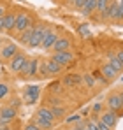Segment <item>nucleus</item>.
Returning a JSON list of instances; mask_svg holds the SVG:
<instances>
[{
    "label": "nucleus",
    "mask_w": 123,
    "mask_h": 130,
    "mask_svg": "<svg viewBox=\"0 0 123 130\" xmlns=\"http://www.w3.org/2000/svg\"><path fill=\"white\" fill-rule=\"evenodd\" d=\"M120 97H121V102H123V90L120 91Z\"/></svg>",
    "instance_id": "nucleus-37"
},
{
    "label": "nucleus",
    "mask_w": 123,
    "mask_h": 130,
    "mask_svg": "<svg viewBox=\"0 0 123 130\" xmlns=\"http://www.w3.org/2000/svg\"><path fill=\"white\" fill-rule=\"evenodd\" d=\"M83 81L86 83V86H90V88L95 86V77H93L91 74H84V76H83Z\"/></svg>",
    "instance_id": "nucleus-26"
},
{
    "label": "nucleus",
    "mask_w": 123,
    "mask_h": 130,
    "mask_svg": "<svg viewBox=\"0 0 123 130\" xmlns=\"http://www.w3.org/2000/svg\"><path fill=\"white\" fill-rule=\"evenodd\" d=\"M44 67H46V74H51V76H56V74H62V69L56 62H53L51 58L49 60H44Z\"/></svg>",
    "instance_id": "nucleus-16"
},
{
    "label": "nucleus",
    "mask_w": 123,
    "mask_h": 130,
    "mask_svg": "<svg viewBox=\"0 0 123 130\" xmlns=\"http://www.w3.org/2000/svg\"><path fill=\"white\" fill-rule=\"evenodd\" d=\"M9 106H12V107H14V109H18V107H20V106H21V100H20V99H12Z\"/></svg>",
    "instance_id": "nucleus-30"
},
{
    "label": "nucleus",
    "mask_w": 123,
    "mask_h": 130,
    "mask_svg": "<svg viewBox=\"0 0 123 130\" xmlns=\"http://www.w3.org/2000/svg\"><path fill=\"white\" fill-rule=\"evenodd\" d=\"M39 60L41 58H28V62H26V65L23 67V70L20 72V77H23V79H30V77H34L35 74H37V67H39Z\"/></svg>",
    "instance_id": "nucleus-6"
},
{
    "label": "nucleus",
    "mask_w": 123,
    "mask_h": 130,
    "mask_svg": "<svg viewBox=\"0 0 123 130\" xmlns=\"http://www.w3.org/2000/svg\"><path fill=\"white\" fill-rule=\"evenodd\" d=\"M83 130H88V127H86V125H83Z\"/></svg>",
    "instance_id": "nucleus-38"
},
{
    "label": "nucleus",
    "mask_w": 123,
    "mask_h": 130,
    "mask_svg": "<svg viewBox=\"0 0 123 130\" xmlns=\"http://www.w3.org/2000/svg\"><path fill=\"white\" fill-rule=\"evenodd\" d=\"M78 34H79L81 39H90V37H91V26H90V23H81V25H78Z\"/></svg>",
    "instance_id": "nucleus-19"
},
{
    "label": "nucleus",
    "mask_w": 123,
    "mask_h": 130,
    "mask_svg": "<svg viewBox=\"0 0 123 130\" xmlns=\"http://www.w3.org/2000/svg\"><path fill=\"white\" fill-rule=\"evenodd\" d=\"M48 30H49V28H48L46 23H37V25H34V32H32V39H30L28 47H41L42 39H44V35H46Z\"/></svg>",
    "instance_id": "nucleus-1"
},
{
    "label": "nucleus",
    "mask_w": 123,
    "mask_h": 130,
    "mask_svg": "<svg viewBox=\"0 0 123 130\" xmlns=\"http://www.w3.org/2000/svg\"><path fill=\"white\" fill-rule=\"evenodd\" d=\"M60 35H58V32L56 30H48L46 32V35H44V39H42V44L41 47H44V49H51L53 47V44L56 42V39H58Z\"/></svg>",
    "instance_id": "nucleus-11"
},
{
    "label": "nucleus",
    "mask_w": 123,
    "mask_h": 130,
    "mask_svg": "<svg viewBox=\"0 0 123 130\" xmlns=\"http://www.w3.org/2000/svg\"><path fill=\"white\" fill-rule=\"evenodd\" d=\"M2 42H4V39H2V37H0V46H2Z\"/></svg>",
    "instance_id": "nucleus-39"
},
{
    "label": "nucleus",
    "mask_w": 123,
    "mask_h": 130,
    "mask_svg": "<svg viewBox=\"0 0 123 130\" xmlns=\"http://www.w3.org/2000/svg\"><path fill=\"white\" fill-rule=\"evenodd\" d=\"M81 81H83V76H79V74H69V76H65L62 79V85L67 88H76L81 85Z\"/></svg>",
    "instance_id": "nucleus-13"
},
{
    "label": "nucleus",
    "mask_w": 123,
    "mask_h": 130,
    "mask_svg": "<svg viewBox=\"0 0 123 130\" xmlns=\"http://www.w3.org/2000/svg\"><path fill=\"white\" fill-rule=\"evenodd\" d=\"M32 26V14L26 11L16 12V25H14V32H25Z\"/></svg>",
    "instance_id": "nucleus-2"
},
{
    "label": "nucleus",
    "mask_w": 123,
    "mask_h": 130,
    "mask_svg": "<svg viewBox=\"0 0 123 130\" xmlns=\"http://www.w3.org/2000/svg\"><path fill=\"white\" fill-rule=\"evenodd\" d=\"M9 91H11V88H9L7 83H0V100H4L9 95Z\"/></svg>",
    "instance_id": "nucleus-25"
},
{
    "label": "nucleus",
    "mask_w": 123,
    "mask_h": 130,
    "mask_svg": "<svg viewBox=\"0 0 123 130\" xmlns=\"http://www.w3.org/2000/svg\"><path fill=\"white\" fill-rule=\"evenodd\" d=\"M35 118H39V120H44V121H55V116H53V111L51 107H48V106H42V107L37 109V112H35Z\"/></svg>",
    "instance_id": "nucleus-14"
},
{
    "label": "nucleus",
    "mask_w": 123,
    "mask_h": 130,
    "mask_svg": "<svg viewBox=\"0 0 123 130\" xmlns=\"http://www.w3.org/2000/svg\"><path fill=\"white\" fill-rule=\"evenodd\" d=\"M100 74H102L104 79H116V77H118V72H116L109 63H104L102 67H100Z\"/></svg>",
    "instance_id": "nucleus-17"
},
{
    "label": "nucleus",
    "mask_w": 123,
    "mask_h": 130,
    "mask_svg": "<svg viewBox=\"0 0 123 130\" xmlns=\"http://www.w3.org/2000/svg\"><path fill=\"white\" fill-rule=\"evenodd\" d=\"M109 65H111V67H113V69H114L118 74H120V72L123 70V63L120 62V60H118V58H116V56H111V60H109Z\"/></svg>",
    "instance_id": "nucleus-22"
},
{
    "label": "nucleus",
    "mask_w": 123,
    "mask_h": 130,
    "mask_svg": "<svg viewBox=\"0 0 123 130\" xmlns=\"http://www.w3.org/2000/svg\"><path fill=\"white\" fill-rule=\"evenodd\" d=\"M25 130H42V128H41V127H37V125H35L34 121H30V123H28V125L25 127Z\"/></svg>",
    "instance_id": "nucleus-29"
},
{
    "label": "nucleus",
    "mask_w": 123,
    "mask_h": 130,
    "mask_svg": "<svg viewBox=\"0 0 123 130\" xmlns=\"http://www.w3.org/2000/svg\"><path fill=\"white\" fill-rule=\"evenodd\" d=\"M14 25H16V12L14 11H7L4 16V28L5 32H14Z\"/></svg>",
    "instance_id": "nucleus-15"
},
{
    "label": "nucleus",
    "mask_w": 123,
    "mask_h": 130,
    "mask_svg": "<svg viewBox=\"0 0 123 130\" xmlns=\"http://www.w3.org/2000/svg\"><path fill=\"white\" fill-rule=\"evenodd\" d=\"M39 97H41V86L39 85H30L23 91V100L26 104H35L39 100Z\"/></svg>",
    "instance_id": "nucleus-7"
},
{
    "label": "nucleus",
    "mask_w": 123,
    "mask_h": 130,
    "mask_svg": "<svg viewBox=\"0 0 123 130\" xmlns=\"http://www.w3.org/2000/svg\"><path fill=\"white\" fill-rule=\"evenodd\" d=\"M105 106L109 111H113V112H120L123 109V102H121V97H120V91H111L109 95H107V99H105Z\"/></svg>",
    "instance_id": "nucleus-5"
},
{
    "label": "nucleus",
    "mask_w": 123,
    "mask_h": 130,
    "mask_svg": "<svg viewBox=\"0 0 123 130\" xmlns=\"http://www.w3.org/2000/svg\"><path fill=\"white\" fill-rule=\"evenodd\" d=\"M5 12H7V11H5V5H4V4H0V18H4V16H5Z\"/></svg>",
    "instance_id": "nucleus-32"
},
{
    "label": "nucleus",
    "mask_w": 123,
    "mask_h": 130,
    "mask_svg": "<svg viewBox=\"0 0 123 130\" xmlns=\"http://www.w3.org/2000/svg\"><path fill=\"white\" fill-rule=\"evenodd\" d=\"M70 130H83V125H76V127H72Z\"/></svg>",
    "instance_id": "nucleus-36"
},
{
    "label": "nucleus",
    "mask_w": 123,
    "mask_h": 130,
    "mask_svg": "<svg viewBox=\"0 0 123 130\" xmlns=\"http://www.w3.org/2000/svg\"><path fill=\"white\" fill-rule=\"evenodd\" d=\"M70 2H72V4H74V0H70Z\"/></svg>",
    "instance_id": "nucleus-40"
},
{
    "label": "nucleus",
    "mask_w": 123,
    "mask_h": 130,
    "mask_svg": "<svg viewBox=\"0 0 123 130\" xmlns=\"http://www.w3.org/2000/svg\"><path fill=\"white\" fill-rule=\"evenodd\" d=\"M0 130H12L9 125H0Z\"/></svg>",
    "instance_id": "nucleus-35"
},
{
    "label": "nucleus",
    "mask_w": 123,
    "mask_h": 130,
    "mask_svg": "<svg viewBox=\"0 0 123 130\" xmlns=\"http://www.w3.org/2000/svg\"><path fill=\"white\" fill-rule=\"evenodd\" d=\"M28 58L30 56H26V53H23V51H18L11 60H9V69L12 70V72H16V74H20L21 70H23V67L26 65L28 62Z\"/></svg>",
    "instance_id": "nucleus-3"
},
{
    "label": "nucleus",
    "mask_w": 123,
    "mask_h": 130,
    "mask_svg": "<svg viewBox=\"0 0 123 130\" xmlns=\"http://www.w3.org/2000/svg\"><path fill=\"white\" fill-rule=\"evenodd\" d=\"M16 53H18V46L14 42H9V44H5V46H2V49H0V58L11 60Z\"/></svg>",
    "instance_id": "nucleus-12"
},
{
    "label": "nucleus",
    "mask_w": 123,
    "mask_h": 130,
    "mask_svg": "<svg viewBox=\"0 0 123 130\" xmlns=\"http://www.w3.org/2000/svg\"><path fill=\"white\" fill-rule=\"evenodd\" d=\"M18 116V109H14L12 106L5 104L0 107V125H11Z\"/></svg>",
    "instance_id": "nucleus-4"
},
{
    "label": "nucleus",
    "mask_w": 123,
    "mask_h": 130,
    "mask_svg": "<svg viewBox=\"0 0 123 130\" xmlns=\"http://www.w3.org/2000/svg\"><path fill=\"white\" fill-rule=\"evenodd\" d=\"M95 9H97V0H84V4L81 7V12L84 16H91L95 12Z\"/></svg>",
    "instance_id": "nucleus-18"
},
{
    "label": "nucleus",
    "mask_w": 123,
    "mask_h": 130,
    "mask_svg": "<svg viewBox=\"0 0 123 130\" xmlns=\"http://www.w3.org/2000/svg\"><path fill=\"white\" fill-rule=\"evenodd\" d=\"M32 32H34V26H30L28 30L21 32V35H20V42L23 44V46H28V44H30V39H32Z\"/></svg>",
    "instance_id": "nucleus-21"
},
{
    "label": "nucleus",
    "mask_w": 123,
    "mask_h": 130,
    "mask_svg": "<svg viewBox=\"0 0 123 130\" xmlns=\"http://www.w3.org/2000/svg\"><path fill=\"white\" fill-rule=\"evenodd\" d=\"M51 60L56 62L60 67H67V65H70L76 60V56H74V53H70V51H60V53H53Z\"/></svg>",
    "instance_id": "nucleus-8"
},
{
    "label": "nucleus",
    "mask_w": 123,
    "mask_h": 130,
    "mask_svg": "<svg viewBox=\"0 0 123 130\" xmlns=\"http://www.w3.org/2000/svg\"><path fill=\"white\" fill-rule=\"evenodd\" d=\"M99 128H100V130H113V128H109V127H107L105 123H102L100 120H99Z\"/></svg>",
    "instance_id": "nucleus-31"
},
{
    "label": "nucleus",
    "mask_w": 123,
    "mask_h": 130,
    "mask_svg": "<svg viewBox=\"0 0 123 130\" xmlns=\"http://www.w3.org/2000/svg\"><path fill=\"white\" fill-rule=\"evenodd\" d=\"M86 127H88V130H100L97 120H88V121H86Z\"/></svg>",
    "instance_id": "nucleus-27"
},
{
    "label": "nucleus",
    "mask_w": 123,
    "mask_h": 130,
    "mask_svg": "<svg viewBox=\"0 0 123 130\" xmlns=\"http://www.w3.org/2000/svg\"><path fill=\"white\" fill-rule=\"evenodd\" d=\"M0 32H5V28H4V18H0Z\"/></svg>",
    "instance_id": "nucleus-34"
},
{
    "label": "nucleus",
    "mask_w": 123,
    "mask_h": 130,
    "mask_svg": "<svg viewBox=\"0 0 123 130\" xmlns=\"http://www.w3.org/2000/svg\"><path fill=\"white\" fill-rule=\"evenodd\" d=\"M116 58H118V60H120V62L123 63V49H120V51H118V55H116Z\"/></svg>",
    "instance_id": "nucleus-33"
},
{
    "label": "nucleus",
    "mask_w": 123,
    "mask_h": 130,
    "mask_svg": "<svg viewBox=\"0 0 123 130\" xmlns=\"http://www.w3.org/2000/svg\"><path fill=\"white\" fill-rule=\"evenodd\" d=\"M116 4H118V20H121L123 18V0H116Z\"/></svg>",
    "instance_id": "nucleus-28"
},
{
    "label": "nucleus",
    "mask_w": 123,
    "mask_h": 130,
    "mask_svg": "<svg viewBox=\"0 0 123 130\" xmlns=\"http://www.w3.org/2000/svg\"><path fill=\"white\" fill-rule=\"evenodd\" d=\"M109 4H111V0H97V9H95V12L104 18L105 16V11H107V7H109Z\"/></svg>",
    "instance_id": "nucleus-20"
},
{
    "label": "nucleus",
    "mask_w": 123,
    "mask_h": 130,
    "mask_svg": "<svg viewBox=\"0 0 123 130\" xmlns=\"http://www.w3.org/2000/svg\"><path fill=\"white\" fill-rule=\"evenodd\" d=\"M51 111H53L55 118H65V107H62V106H51Z\"/></svg>",
    "instance_id": "nucleus-23"
},
{
    "label": "nucleus",
    "mask_w": 123,
    "mask_h": 130,
    "mask_svg": "<svg viewBox=\"0 0 123 130\" xmlns=\"http://www.w3.org/2000/svg\"><path fill=\"white\" fill-rule=\"evenodd\" d=\"M118 118H120V116H118L116 112L109 111V109H107V111H104L102 114H100V121H102V123H105L109 128H114V127L118 125Z\"/></svg>",
    "instance_id": "nucleus-9"
},
{
    "label": "nucleus",
    "mask_w": 123,
    "mask_h": 130,
    "mask_svg": "<svg viewBox=\"0 0 123 130\" xmlns=\"http://www.w3.org/2000/svg\"><path fill=\"white\" fill-rule=\"evenodd\" d=\"M34 123H35L37 127H41L42 130L53 128V123H51V121H44V120H39V118H35V120H34Z\"/></svg>",
    "instance_id": "nucleus-24"
},
{
    "label": "nucleus",
    "mask_w": 123,
    "mask_h": 130,
    "mask_svg": "<svg viewBox=\"0 0 123 130\" xmlns=\"http://www.w3.org/2000/svg\"><path fill=\"white\" fill-rule=\"evenodd\" d=\"M70 46H72V42H70V39L69 37H65V35H62V37H58L56 39V42L53 44V53H60V51H69L70 49Z\"/></svg>",
    "instance_id": "nucleus-10"
}]
</instances>
